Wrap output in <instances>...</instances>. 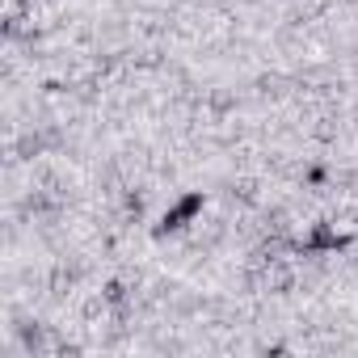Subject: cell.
I'll use <instances>...</instances> for the list:
<instances>
[{
    "label": "cell",
    "instance_id": "obj_1",
    "mask_svg": "<svg viewBox=\"0 0 358 358\" xmlns=\"http://www.w3.org/2000/svg\"><path fill=\"white\" fill-rule=\"evenodd\" d=\"M207 207V199H203V190H190V194H182L164 215H160V224H156V236H169V232H182L199 211Z\"/></svg>",
    "mask_w": 358,
    "mask_h": 358
},
{
    "label": "cell",
    "instance_id": "obj_2",
    "mask_svg": "<svg viewBox=\"0 0 358 358\" xmlns=\"http://www.w3.org/2000/svg\"><path fill=\"white\" fill-rule=\"evenodd\" d=\"M341 245H345V236H337V232H329V228H316L312 241H308V249H341Z\"/></svg>",
    "mask_w": 358,
    "mask_h": 358
}]
</instances>
